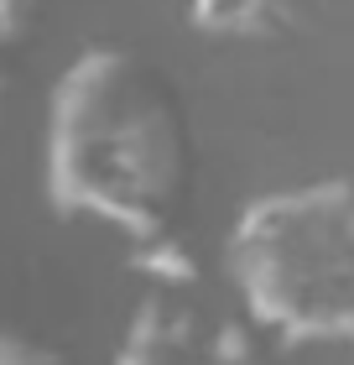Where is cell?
Listing matches in <instances>:
<instances>
[{
	"instance_id": "1",
	"label": "cell",
	"mask_w": 354,
	"mask_h": 365,
	"mask_svg": "<svg viewBox=\"0 0 354 365\" xmlns=\"http://www.w3.org/2000/svg\"><path fill=\"white\" fill-rule=\"evenodd\" d=\"M188 105L151 58L99 42L53 84L42 188L63 220H99L125 240L172 230L193 188Z\"/></svg>"
},
{
	"instance_id": "2",
	"label": "cell",
	"mask_w": 354,
	"mask_h": 365,
	"mask_svg": "<svg viewBox=\"0 0 354 365\" xmlns=\"http://www.w3.org/2000/svg\"><path fill=\"white\" fill-rule=\"evenodd\" d=\"M229 277L281 339H354V182L261 193L229 230Z\"/></svg>"
},
{
	"instance_id": "3",
	"label": "cell",
	"mask_w": 354,
	"mask_h": 365,
	"mask_svg": "<svg viewBox=\"0 0 354 365\" xmlns=\"http://www.w3.org/2000/svg\"><path fill=\"white\" fill-rule=\"evenodd\" d=\"M115 365H219L214 339L204 334V319L193 303H182L172 287H157L136 308Z\"/></svg>"
},
{
	"instance_id": "4",
	"label": "cell",
	"mask_w": 354,
	"mask_h": 365,
	"mask_svg": "<svg viewBox=\"0 0 354 365\" xmlns=\"http://www.w3.org/2000/svg\"><path fill=\"white\" fill-rule=\"evenodd\" d=\"M292 21L297 0H188V26L224 42H271Z\"/></svg>"
},
{
	"instance_id": "5",
	"label": "cell",
	"mask_w": 354,
	"mask_h": 365,
	"mask_svg": "<svg viewBox=\"0 0 354 365\" xmlns=\"http://www.w3.org/2000/svg\"><path fill=\"white\" fill-rule=\"evenodd\" d=\"M130 267L146 272L157 287H193L198 277H204V261L193 256V245L177 235V225L172 230H162V235H146V240H130Z\"/></svg>"
},
{
	"instance_id": "6",
	"label": "cell",
	"mask_w": 354,
	"mask_h": 365,
	"mask_svg": "<svg viewBox=\"0 0 354 365\" xmlns=\"http://www.w3.org/2000/svg\"><path fill=\"white\" fill-rule=\"evenodd\" d=\"M37 21H42L37 0H0V89H11V78H16V68H21V53H26Z\"/></svg>"
},
{
	"instance_id": "7",
	"label": "cell",
	"mask_w": 354,
	"mask_h": 365,
	"mask_svg": "<svg viewBox=\"0 0 354 365\" xmlns=\"http://www.w3.org/2000/svg\"><path fill=\"white\" fill-rule=\"evenodd\" d=\"M0 365H63V350L37 329L0 324Z\"/></svg>"
}]
</instances>
